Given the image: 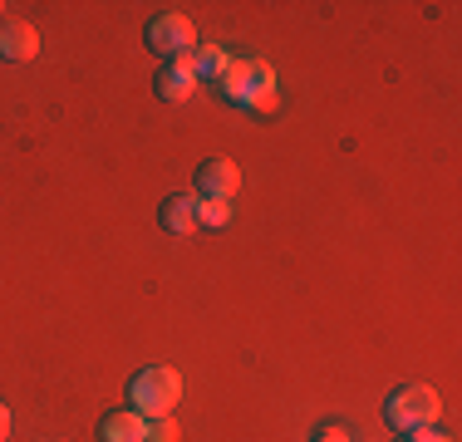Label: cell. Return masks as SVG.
<instances>
[{"instance_id": "obj_17", "label": "cell", "mask_w": 462, "mask_h": 442, "mask_svg": "<svg viewBox=\"0 0 462 442\" xmlns=\"http://www.w3.org/2000/svg\"><path fill=\"white\" fill-rule=\"evenodd\" d=\"M5 437H10V408L0 403V442H5Z\"/></svg>"}, {"instance_id": "obj_13", "label": "cell", "mask_w": 462, "mask_h": 442, "mask_svg": "<svg viewBox=\"0 0 462 442\" xmlns=\"http://www.w3.org/2000/svg\"><path fill=\"white\" fill-rule=\"evenodd\" d=\"M148 442H178V423H172V418H152V423H148Z\"/></svg>"}, {"instance_id": "obj_5", "label": "cell", "mask_w": 462, "mask_h": 442, "mask_svg": "<svg viewBox=\"0 0 462 442\" xmlns=\"http://www.w3.org/2000/svg\"><path fill=\"white\" fill-rule=\"evenodd\" d=\"M40 54V35H35V25L30 20H0V60L5 64H25V60H35Z\"/></svg>"}, {"instance_id": "obj_1", "label": "cell", "mask_w": 462, "mask_h": 442, "mask_svg": "<svg viewBox=\"0 0 462 442\" xmlns=\"http://www.w3.org/2000/svg\"><path fill=\"white\" fill-rule=\"evenodd\" d=\"M128 403H134V413H143L148 423L152 418H172V408L182 403L178 369H168V364H148V369H138L134 383H128Z\"/></svg>"}, {"instance_id": "obj_9", "label": "cell", "mask_w": 462, "mask_h": 442, "mask_svg": "<svg viewBox=\"0 0 462 442\" xmlns=\"http://www.w3.org/2000/svg\"><path fill=\"white\" fill-rule=\"evenodd\" d=\"M217 88H222L226 104H251V94H256V84H251V60H231L222 69V79H217Z\"/></svg>"}, {"instance_id": "obj_15", "label": "cell", "mask_w": 462, "mask_h": 442, "mask_svg": "<svg viewBox=\"0 0 462 442\" xmlns=\"http://www.w3.org/2000/svg\"><path fill=\"white\" fill-rule=\"evenodd\" d=\"M251 84L256 88H276V69L266 60H251Z\"/></svg>"}, {"instance_id": "obj_4", "label": "cell", "mask_w": 462, "mask_h": 442, "mask_svg": "<svg viewBox=\"0 0 462 442\" xmlns=\"http://www.w3.org/2000/svg\"><path fill=\"white\" fill-rule=\"evenodd\" d=\"M241 192V168L231 158H207L197 168V197H212V202H236Z\"/></svg>"}, {"instance_id": "obj_3", "label": "cell", "mask_w": 462, "mask_h": 442, "mask_svg": "<svg viewBox=\"0 0 462 442\" xmlns=\"http://www.w3.org/2000/svg\"><path fill=\"white\" fill-rule=\"evenodd\" d=\"M148 50L162 54V60H178V54H192L197 50V25L178 10H168V15L148 20Z\"/></svg>"}, {"instance_id": "obj_6", "label": "cell", "mask_w": 462, "mask_h": 442, "mask_svg": "<svg viewBox=\"0 0 462 442\" xmlns=\"http://www.w3.org/2000/svg\"><path fill=\"white\" fill-rule=\"evenodd\" d=\"M197 94V69H192V54H178V60H162L158 69V98L168 104H182V98Z\"/></svg>"}, {"instance_id": "obj_11", "label": "cell", "mask_w": 462, "mask_h": 442, "mask_svg": "<svg viewBox=\"0 0 462 442\" xmlns=\"http://www.w3.org/2000/svg\"><path fill=\"white\" fill-rule=\"evenodd\" d=\"M231 221V202H212V197H197V226H226Z\"/></svg>"}, {"instance_id": "obj_7", "label": "cell", "mask_w": 462, "mask_h": 442, "mask_svg": "<svg viewBox=\"0 0 462 442\" xmlns=\"http://www.w3.org/2000/svg\"><path fill=\"white\" fill-rule=\"evenodd\" d=\"M158 221H162V231H172V236L197 231V192H172V197H162Z\"/></svg>"}, {"instance_id": "obj_8", "label": "cell", "mask_w": 462, "mask_h": 442, "mask_svg": "<svg viewBox=\"0 0 462 442\" xmlns=\"http://www.w3.org/2000/svg\"><path fill=\"white\" fill-rule=\"evenodd\" d=\"M98 437L104 442H148V418L134 413V408H118L98 423Z\"/></svg>"}, {"instance_id": "obj_16", "label": "cell", "mask_w": 462, "mask_h": 442, "mask_svg": "<svg viewBox=\"0 0 462 442\" xmlns=\"http://www.w3.org/2000/svg\"><path fill=\"white\" fill-rule=\"evenodd\" d=\"M403 442H453V437L433 423V428H413V433H403Z\"/></svg>"}, {"instance_id": "obj_2", "label": "cell", "mask_w": 462, "mask_h": 442, "mask_svg": "<svg viewBox=\"0 0 462 442\" xmlns=\"http://www.w3.org/2000/svg\"><path fill=\"white\" fill-rule=\"evenodd\" d=\"M438 413H443V398L428 383H399L383 403V418H389L399 433H413V428H433Z\"/></svg>"}, {"instance_id": "obj_18", "label": "cell", "mask_w": 462, "mask_h": 442, "mask_svg": "<svg viewBox=\"0 0 462 442\" xmlns=\"http://www.w3.org/2000/svg\"><path fill=\"white\" fill-rule=\"evenodd\" d=\"M0 10H5V5H0ZM0 20H5V15H0Z\"/></svg>"}, {"instance_id": "obj_14", "label": "cell", "mask_w": 462, "mask_h": 442, "mask_svg": "<svg viewBox=\"0 0 462 442\" xmlns=\"http://www.w3.org/2000/svg\"><path fill=\"white\" fill-rule=\"evenodd\" d=\"M246 108H256V114H276V108H281V94H276V88H256Z\"/></svg>"}, {"instance_id": "obj_10", "label": "cell", "mask_w": 462, "mask_h": 442, "mask_svg": "<svg viewBox=\"0 0 462 442\" xmlns=\"http://www.w3.org/2000/svg\"><path fill=\"white\" fill-rule=\"evenodd\" d=\"M226 64H231V54L222 50V44H197V50H192V69H197V79H222Z\"/></svg>"}, {"instance_id": "obj_12", "label": "cell", "mask_w": 462, "mask_h": 442, "mask_svg": "<svg viewBox=\"0 0 462 442\" xmlns=\"http://www.w3.org/2000/svg\"><path fill=\"white\" fill-rule=\"evenodd\" d=\"M310 442H355V433H349L345 423H320L315 428V437Z\"/></svg>"}]
</instances>
